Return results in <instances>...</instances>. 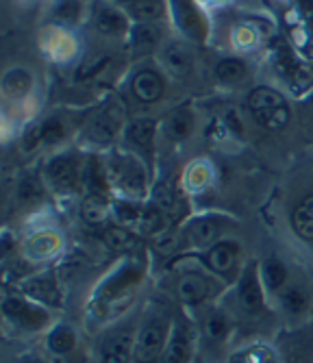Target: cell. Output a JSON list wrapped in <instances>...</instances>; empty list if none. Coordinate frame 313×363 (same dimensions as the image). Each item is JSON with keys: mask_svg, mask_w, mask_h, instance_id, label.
<instances>
[{"mask_svg": "<svg viewBox=\"0 0 313 363\" xmlns=\"http://www.w3.org/2000/svg\"><path fill=\"white\" fill-rule=\"evenodd\" d=\"M248 107L259 124L265 128H283L290 120V109L283 101V96L270 89V87H259L248 96Z\"/></svg>", "mask_w": 313, "mask_h": 363, "instance_id": "6da1fadb", "label": "cell"}, {"mask_svg": "<svg viewBox=\"0 0 313 363\" xmlns=\"http://www.w3.org/2000/svg\"><path fill=\"white\" fill-rule=\"evenodd\" d=\"M165 335H168V318L161 315L150 320L135 342V350H133L135 363H155L163 352Z\"/></svg>", "mask_w": 313, "mask_h": 363, "instance_id": "7a4b0ae2", "label": "cell"}, {"mask_svg": "<svg viewBox=\"0 0 313 363\" xmlns=\"http://www.w3.org/2000/svg\"><path fill=\"white\" fill-rule=\"evenodd\" d=\"M109 174L114 177L116 185L131 196H142L146 191V181H148L146 168L135 157H128V155L116 157Z\"/></svg>", "mask_w": 313, "mask_h": 363, "instance_id": "3957f363", "label": "cell"}, {"mask_svg": "<svg viewBox=\"0 0 313 363\" xmlns=\"http://www.w3.org/2000/svg\"><path fill=\"white\" fill-rule=\"evenodd\" d=\"M116 216H118L120 224L133 226L139 230V233H157V230L161 228V222H163L159 209L137 207V205H128V203L116 205Z\"/></svg>", "mask_w": 313, "mask_h": 363, "instance_id": "277c9868", "label": "cell"}, {"mask_svg": "<svg viewBox=\"0 0 313 363\" xmlns=\"http://www.w3.org/2000/svg\"><path fill=\"white\" fill-rule=\"evenodd\" d=\"M133 94L137 101L142 103H155L161 98L163 94V81L159 74L150 72V70H142L137 72L135 79H133Z\"/></svg>", "mask_w": 313, "mask_h": 363, "instance_id": "5b68a950", "label": "cell"}, {"mask_svg": "<svg viewBox=\"0 0 313 363\" xmlns=\"http://www.w3.org/2000/svg\"><path fill=\"white\" fill-rule=\"evenodd\" d=\"M131 350H135L133 335L128 331L118 333V335H114V337H109L107 342H104L102 363H128Z\"/></svg>", "mask_w": 313, "mask_h": 363, "instance_id": "8992f818", "label": "cell"}, {"mask_svg": "<svg viewBox=\"0 0 313 363\" xmlns=\"http://www.w3.org/2000/svg\"><path fill=\"white\" fill-rule=\"evenodd\" d=\"M48 179L57 189H70L77 181V163L72 157H57L48 163Z\"/></svg>", "mask_w": 313, "mask_h": 363, "instance_id": "52a82bcc", "label": "cell"}, {"mask_svg": "<svg viewBox=\"0 0 313 363\" xmlns=\"http://www.w3.org/2000/svg\"><path fill=\"white\" fill-rule=\"evenodd\" d=\"M5 313H7L9 318H13L18 324H22V326H31V328L42 326V324L46 322V313H44V311L35 309V307H31L28 303L18 301V298H9V301H5Z\"/></svg>", "mask_w": 313, "mask_h": 363, "instance_id": "ba28073f", "label": "cell"}, {"mask_svg": "<svg viewBox=\"0 0 313 363\" xmlns=\"http://www.w3.org/2000/svg\"><path fill=\"white\" fill-rule=\"evenodd\" d=\"M239 298H241V305L246 307L248 311H259L261 305H263V294H261V285H259V279L255 277V270L251 268L246 274H243L241 283H239Z\"/></svg>", "mask_w": 313, "mask_h": 363, "instance_id": "9c48e42d", "label": "cell"}, {"mask_svg": "<svg viewBox=\"0 0 313 363\" xmlns=\"http://www.w3.org/2000/svg\"><path fill=\"white\" fill-rule=\"evenodd\" d=\"M235 261H237V246L235 244H229V242L216 244L212 250L207 252L209 268H212L214 272H220V274L233 270Z\"/></svg>", "mask_w": 313, "mask_h": 363, "instance_id": "30bf717a", "label": "cell"}, {"mask_svg": "<svg viewBox=\"0 0 313 363\" xmlns=\"http://www.w3.org/2000/svg\"><path fill=\"white\" fill-rule=\"evenodd\" d=\"M120 122H122V111L120 107H109L104 109L92 124V135L94 140H109L118 133L120 128Z\"/></svg>", "mask_w": 313, "mask_h": 363, "instance_id": "8fae6325", "label": "cell"}, {"mask_svg": "<svg viewBox=\"0 0 313 363\" xmlns=\"http://www.w3.org/2000/svg\"><path fill=\"white\" fill-rule=\"evenodd\" d=\"M209 296V281L198 274H187L179 281V298L187 305H196Z\"/></svg>", "mask_w": 313, "mask_h": 363, "instance_id": "7c38bea8", "label": "cell"}, {"mask_svg": "<svg viewBox=\"0 0 313 363\" xmlns=\"http://www.w3.org/2000/svg\"><path fill=\"white\" fill-rule=\"evenodd\" d=\"M102 240L116 252H131L139 244L137 235H133L131 230L124 228V226H107V228H104V233H102Z\"/></svg>", "mask_w": 313, "mask_h": 363, "instance_id": "4fadbf2b", "label": "cell"}, {"mask_svg": "<svg viewBox=\"0 0 313 363\" xmlns=\"http://www.w3.org/2000/svg\"><path fill=\"white\" fill-rule=\"evenodd\" d=\"M294 230L307 242H313V196H307L294 211Z\"/></svg>", "mask_w": 313, "mask_h": 363, "instance_id": "5bb4252c", "label": "cell"}, {"mask_svg": "<svg viewBox=\"0 0 313 363\" xmlns=\"http://www.w3.org/2000/svg\"><path fill=\"white\" fill-rule=\"evenodd\" d=\"M81 216L87 224H104L109 218V203L104 201L100 194H89L85 201H83V207H81Z\"/></svg>", "mask_w": 313, "mask_h": 363, "instance_id": "9a60e30c", "label": "cell"}, {"mask_svg": "<svg viewBox=\"0 0 313 363\" xmlns=\"http://www.w3.org/2000/svg\"><path fill=\"white\" fill-rule=\"evenodd\" d=\"M174 18L179 20V24L190 33V35L194 38H200L202 35V24H200V18L196 13V9L192 7L190 0H174Z\"/></svg>", "mask_w": 313, "mask_h": 363, "instance_id": "2e32d148", "label": "cell"}, {"mask_svg": "<svg viewBox=\"0 0 313 363\" xmlns=\"http://www.w3.org/2000/svg\"><path fill=\"white\" fill-rule=\"evenodd\" d=\"M218 233H220V226L216 224V220H209V218H200V220L192 222L187 228V238L198 246L216 242Z\"/></svg>", "mask_w": 313, "mask_h": 363, "instance_id": "e0dca14e", "label": "cell"}, {"mask_svg": "<svg viewBox=\"0 0 313 363\" xmlns=\"http://www.w3.org/2000/svg\"><path fill=\"white\" fill-rule=\"evenodd\" d=\"M96 26L104 35H118L126 28V20L120 11L111 9V7H102L96 13Z\"/></svg>", "mask_w": 313, "mask_h": 363, "instance_id": "ac0fdd59", "label": "cell"}, {"mask_svg": "<svg viewBox=\"0 0 313 363\" xmlns=\"http://www.w3.org/2000/svg\"><path fill=\"white\" fill-rule=\"evenodd\" d=\"M75 344H77V335L72 328L67 326H59L55 331L48 335V348L55 352V354H67L75 350Z\"/></svg>", "mask_w": 313, "mask_h": 363, "instance_id": "d6986e66", "label": "cell"}, {"mask_svg": "<svg viewBox=\"0 0 313 363\" xmlns=\"http://www.w3.org/2000/svg\"><path fill=\"white\" fill-rule=\"evenodd\" d=\"M187 359H190V337L185 331H179L172 337L165 350L163 363H187Z\"/></svg>", "mask_w": 313, "mask_h": 363, "instance_id": "ffe728a7", "label": "cell"}, {"mask_svg": "<svg viewBox=\"0 0 313 363\" xmlns=\"http://www.w3.org/2000/svg\"><path fill=\"white\" fill-rule=\"evenodd\" d=\"M155 122L153 120H135L131 126H128V138L131 142H135L137 146L142 148H148L153 144V138H155Z\"/></svg>", "mask_w": 313, "mask_h": 363, "instance_id": "44dd1931", "label": "cell"}, {"mask_svg": "<svg viewBox=\"0 0 313 363\" xmlns=\"http://www.w3.org/2000/svg\"><path fill=\"white\" fill-rule=\"evenodd\" d=\"M165 63H168V68H170L174 74L183 77V74H187V70H190V55L183 50V46L172 44V46H168V50H165Z\"/></svg>", "mask_w": 313, "mask_h": 363, "instance_id": "7402d4cb", "label": "cell"}, {"mask_svg": "<svg viewBox=\"0 0 313 363\" xmlns=\"http://www.w3.org/2000/svg\"><path fill=\"white\" fill-rule=\"evenodd\" d=\"M131 42H133V48L142 50V52L153 50L155 44H157V30L153 26H148V24H137L135 30H133V40Z\"/></svg>", "mask_w": 313, "mask_h": 363, "instance_id": "603a6c76", "label": "cell"}, {"mask_svg": "<svg viewBox=\"0 0 313 363\" xmlns=\"http://www.w3.org/2000/svg\"><path fill=\"white\" fill-rule=\"evenodd\" d=\"M218 79L224 81V83H233V81H239L243 74H246V65H243L239 59H224L218 63Z\"/></svg>", "mask_w": 313, "mask_h": 363, "instance_id": "cb8c5ba5", "label": "cell"}, {"mask_svg": "<svg viewBox=\"0 0 313 363\" xmlns=\"http://www.w3.org/2000/svg\"><path fill=\"white\" fill-rule=\"evenodd\" d=\"M26 291L31 296L40 301H46V303H57V287L53 285V281L48 279H35L26 285Z\"/></svg>", "mask_w": 313, "mask_h": 363, "instance_id": "d4e9b609", "label": "cell"}, {"mask_svg": "<svg viewBox=\"0 0 313 363\" xmlns=\"http://www.w3.org/2000/svg\"><path fill=\"white\" fill-rule=\"evenodd\" d=\"M137 20H155L161 16V5L159 0H137V3L126 7Z\"/></svg>", "mask_w": 313, "mask_h": 363, "instance_id": "484cf974", "label": "cell"}, {"mask_svg": "<svg viewBox=\"0 0 313 363\" xmlns=\"http://www.w3.org/2000/svg\"><path fill=\"white\" fill-rule=\"evenodd\" d=\"M285 266L281 261H268L263 266V281L270 289H278L283 283H285Z\"/></svg>", "mask_w": 313, "mask_h": 363, "instance_id": "4316f807", "label": "cell"}, {"mask_svg": "<svg viewBox=\"0 0 313 363\" xmlns=\"http://www.w3.org/2000/svg\"><path fill=\"white\" fill-rule=\"evenodd\" d=\"M44 196L42 191V185L38 179H24L18 187V201L24 203V205H33V203H38L40 198Z\"/></svg>", "mask_w": 313, "mask_h": 363, "instance_id": "83f0119b", "label": "cell"}, {"mask_svg": "<svg viewBox=\"0 0 313 363\" xmlns=\"http://www.w3.org/2000/svg\"><path fill=\"white\" fill-rule=\"evenodd\" d=\"M190 128H192V122H190V116L187 113H177L172 116L170 122H168V133L172 140H185L190 135Z\"/></svg>", "mask_w": 313, "mask_h": 363, "instance_id": "f1b7e54d", "label": "cell"}, {"mask_svg": "<svg viewBox=\"0 0 313 363\" xmlns=\"http://www.w3.org/2000/svg\"><path fill=\"white\" fill-rule=\"evenodd\" d=\"M107 63H109V55L96 52V55H92V59H85V61H83V65L79 68L77 77H79V79H89V77H94L96 72H100Z\"/></svg>", "mask_w": 313, "mask_h": 363, "instance_id": "f546056e", "label": "cell"}, {"mask_svg": "<svg viewBox=\"0 0 313 363\" xmlns=\"http://www.w3.org/2000/svg\"><path fill=\"white\" fill-rule=\"evenodd\" d=\"M28 85H31L28 74L26 72H20V70L7 74V79H5V91L9 96H22L28 89Z\"/></svg>", "mask_w": 313, "mask_h": 363, "instance_id": "4dcf8cb0", "label": "cell"}, {"mask_svg": "<svg viewBox=\"0 0 313 363\" xmlns=\"http://www.w3.org/2000/svg\"><path fill=\"white\" fill-rule=\"evenodd\" d=\"M283 305H285V309H287V311H292V313H300V311L304 309V305H307V296H304L300 289L290 287V289L283 294Z\"/></svg>", "mask_w": 313, "mask_h": 363, "instance_id": "1f68e13d", "label": "cell"}, {"mask_svg": "<svg viewBox=\"0 0 313 363\" xmlns=\"http://www.w3.org/2000/svg\"><path fill=\"white\" fill-rule=\"evenodd\" d=\"M226 320L222 318V315H218V313H214L212 318L207 320V324H204V331H207V335L212 337V340H222L224 335H226Z\"/></svg>", "mask_w": 313, "mask_h": 363, "instance_id": "d6a6232c", "label": "cell"}, {"mask_svg": "<svg viewBox=\"0 0 313 363\" xmlns=\"http://www.w3.org/2000/svg\"><path fill=\"white\" fill-rule=\"evenodd\" d=\"M157 205H159V211H168V213H174V196H172V191L165 187V185H161L159 189H157Z\"/></svg>", "mask_w": 313, "mask_h": 363, "instance_id": "836d02e7", "label": "cell"}, {"mask_svg": "<svg viewBox=\"0 0 313 363\" xmlns=\"http://www.w3.org/2000/svg\"><path fill=\"white\" fill-rule=\"evenodd\" d=\"M61 138H63V126H61V122H59V120H48V122L44 124V142L55 144V142H59Z\"/></svg>", "mask_w": 313, "mask_h": 363, "instance_id": "e575fe53", "label": "cell"}, {"mask_svg": "<svg viewBox=\"0 0 313 363\" xmlns=\"http://www.w3.org/2000/svg\"><path fill=\"white\" fill-rule=\"evenodd\" d=\"M44 140V126H33L28 133H26V140H24V148H33V146H38V142Z\"/></svg>", "mask_w": 313, "mask_h": 363, "instance_id": "d590c367", "label": "cell"}, {"mask_svg": "<svg viewBox=\"0 0 313 363\" xmlns=\"http://www.w3.org/2000/svg\"><path fill=\"white\" fill-rule=\"evenodd\" d=\"M124 285L128 283V281H135L137 279V272H131V270H126L124 274ZM122 289V279H116V281H111V285H109V291H120Z\"/></svg>", "mask_w": 313, "mask_h": 363, "instance_id": "8d00e7d4", "label": "cell"}, {"mask_svg": "<svg viewBox=\"0 0 313 363\" xmlns=\"http://www.w3.org/2000/svg\"><path fill=\"white\" fill-rule=\"evenodd\" d=\"M120 3H124V5L128 7V5H133V3H137V0H120Z\"/></svg>", "mask_w": 313, "mask_h": 363, "instance_id": "74e56055", "label": "cell"}, {"mask_svg": "<svg viewBox=\"0 0 313 363\" xmlns=\"http://www.w3.org/2000/svg\"><path fill=\"white\" fill-rule=\"evenodd\" d=\"M31 363H44V361H31Z\"/></svg>", "mask_w": 313, "mask_h": 363, "instance_id": "f35d334b", "label": "cell"}]
</instances>
